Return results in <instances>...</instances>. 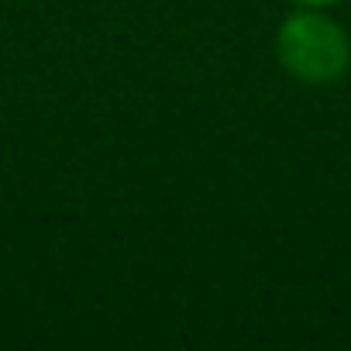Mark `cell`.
<instances>
[{"mask_svg": "<svg viewBox=\"0 0 351 351\" xmlns=\"http://www.w3.org/2000/svg\"><path fill=\"white\" fill-rule=\"evenodd\" d=\"M296 4H306V8H327V4H337V0H296Z\"/></svg>", "mask_w": 351, "mask_h": 351, "instance_id": "7a4b0ae2", "label": "cell"}, {"mask_svg": "<svg viewBox=\"0 0 351 351\" xmlns=\"http://www.w3.org/2000/svg\"><path fill=\"white\" fill-rule=\"evenodd\" d=\"M276 52L279 62L300 83H313V86L341 80L351 62V42L344 28L317 11L286 18L276 35Z\"/></svg>", "mask_w": 351, "mask_h": 351, "instance_id": "6da1fadb", "label": "cell"}]
</instances>
